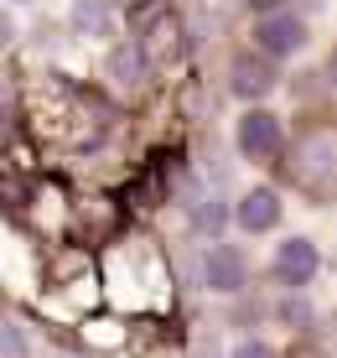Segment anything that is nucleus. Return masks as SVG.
I'll return each instance as SVG.
<instances>
[{
  "label": "nucleus",
  "mask_w": 337,
  "mask_h": 358,
  "mask_svg": "<svg viewBox=\"0 0 337 358\" xmlns=\"http://www.w3.org/2000/svg\"><path fill=\"white\" fill-rule=\"evenodd\" d=\"M285 177H291L296 187H306V192H332V187H337V135H332V130L301 135V141H296V151H291Z\"/></svg>",
  "instance_id": "nucleus-1"
},
{
  "label": "nucleus",
  "mask_w": 337,
  "mask_h": 358,
  "mask_svg": "<svg viewBox=\"0 0 337 358\" xmlns=\"http://www.w3.org/2000/svg\"><path fill=\"white\" fill-rule=\"evenodd\" d=\"M239 151L249 162H270V156H280V120L270 115V109H249L239 120Z\"/></svg>",
  "instance_id": "nucleus-2"
},
{
  "label": "nucleus",
  "mask_w": 337,
  "mask_h": 358,
  "mask_svg": "<svg viewBox=\"0 0 337 358\" xmlns=\"http://www.w3.org/2000/svg\"><path fill=\"white\" fill-rule=\"evenodd\" d=\"M301 42H306V27H301L296 16H285V10H275V16H265V21H254V47H259V52H270V57L296 52Z\"/></svg>",
  "instance_id": "nucleus-3"
},
{
  "label": "nucleus",
  "mask_w": 337,
  "mask_h": 358,
  "mask_svg": "<svg viewBox=\"0 0 337 358\" xmlns=\"http://www.w3.org/2000/svg\"><path fill=\"white\" fill-rule=\"evenodd\" d=\"M317 265H322V255H317L311 239H285L275 250V275L285 280V286H311Z\"/></svg>",
  "instance_id": "nucleus-4"
},
{
  "label": "nucleus",
  "mask_w": 337,
  "mask_h": 358,
  "mask_svg": "<svg viewBox=\"0 0 337 358\" xmlns=\"http://www.w3.org/2000/svg\"><path fill=\"white\" fill-rule=\"evenodd\" d=\"M234 218H239V229H249V234H265V229H275V224H280V197L270 192V187H254V192H244V197H239Z\"/></svg>",
  "instance_id": "nucleus-5"
},
{
  "label": "nucleus",
  "mask_w": 337,
  "mask_h": 358,
  "mask_svg": "<svg viewBox=\"0 0 337 358\" xmlns=\"http://www.w3.org/2000/svg\"><path fill=\"white\" fill-rule=\"evenodd\" d=\"M203 280L213 291H239L244 286V255L234 250V244H213L203 260Z\"/></svg>",
  "instance_id": "nucleus-6"
},
{
  "label": "nucleus",
  "mask_w": 337,
  "mask_h": 358,
  "mask_svg": "<svg viewBox=\"0 0 337 358\" xmlns=\"http://www.w3.org/2000/svg\"><path fill=\"white\" fill-rule=\"evenodd\" d=\"M270 89H275V68L270 63H254V57H239V63H234V94L239 99H259Z\"/></svg>",
  "instance_id": "nucleus-7"
},
{
  "label": "nucleus",
  "mask_w": 337,
  "mask_h": 358,
  "mask_svg": "<svg viewBox=\"0 0 337 358\" xmlns=\"http://www.w3.org/2000/svg\"><path fill=\"white\" fill-rule=\"evenodd\" d=\"M73 27L89 36H104L109 31V0H73Z\"/></svg>",
  "instance_id": "nucleus-8"
},
{
  "label": "nucleus",
  "mask_w": 337,
  "mask_h": 358,
  "mask_svg": "<svg viewBox=\"0 0 337 358\" xmlns=\"http://www.w3.org/2000/svg\"><path fill=\"white\" fill-rule=\"evenodd\" d=\"M223 218H229V208H223L218 197H197V229L218 234V229H223Z\"/></svg>",
  "instance_id": "nucleus-9"
},
{
  "label": "nucleus",
  "mask_w": 337,
  "mask_h": 358,
  "mask_svg": "<svg viewBox=\"0 0 337 358\" xmlns=\"http://www.w3.org/2000/svg\"><path fill=\"white\" fill-rule=\"evenodd\" d=\"M234 358H270V348H265V343H239Z\"/></svg>",
  "instance_id": "nucleus-10"
},
{
  "label": "nucleus",
  "mask_w": 337,
  "mask_h": 358,
  "mask_svg": "<svg viewBox=\"0 0 337 358\" xmlns=\"http://www.w3.org/2000/svg\"><path fill=\"white\" fill-rule=\"evenodd\" d=\"M249 6H254V10H265V16H275V10L285 6V0H249Z\"/></svg>",
  "instance_id": "nucleus-11"
},
{
  "label": "nucleus",
  "mask_w": 337,
  "mask_h": 358,
  "mask_svg": "<svg viewBox=\"0 0 337 358\" xmlns=\"http://www.w3.org/2000/svg\"><path fill=\"white\" fill-rule=\"evenodd\" d=\"M332 83H337V52H332Z\"/></svg>",
  "instance_id": "nucleus-12"
}]
</instances>
